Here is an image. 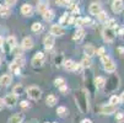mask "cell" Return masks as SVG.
Instances as JSON below:
<instances>
[{
  "mask_svg": "<svg viewBox=\"0 0 124 123\" xmlns=\"http://www.w3.org/2000/svg\"><path fill=\"white\" fill-rule=\"evenodd\" d=\"M81 66L82 68H90L91 66V64H92V62H91V58H88V57H84V59L81 60Z\"/></svg>",
  "mask_w": 124,
  "mask_h": 123,
  "instance_id": "obj_28",
  "label": "cell"
},
{
  "mask_svg": "<svg viewBox=\"0 0 124 123\" xmlns=\"http://www.w3.org/2000/svg\"><path fill=\"white\" fill-rule=\"evenodd\" d=\"M54 85H55L57 87H60V86L65 85V79H63V78H57V79L54 80Z\"/></svg>",
  "mask_w": 124,
  "mask_h": 123,
  "instance_id": "obj_32",
  "label": "cell"
},
{
  "mask_svg": "<svg viewBox=\"0 0 124 123\" xmlns=\"http://www.w3.org/2000/svg\"><path fill=\"white\" fill-rule=\"evenodd\" d=\"M120 102V100H119V97L117 96V95H113V96H111V98H109V105H113V106H117V105Z\"/></svg>",
  "mask_w": 124,
  "mask_h": 123,
  "instance_id": "obj_31",
  "label": "cell"
},
{
  "mask_svg": "<svg viewBox=\"0 0 124 123\" xmlns=\"http://www.w3.org/2000/svg\"><path fill=\"white\" fill-rule=\"evenodd\" d=\"M88 11H90L91 15L97 16V15L102 11V9H101V5H100L98 3H92V4L90 5V9H88Z\"/></svg>",
  "mask_w": 124,
  "mask_h": 123,
  "instance_id": "obj_16",
  "label": "cell"
},
{
  "mask_svg": "<svg viewBox=\"0 0 124 123\" xmlns=\"http://www.w3.org/2000/svg\"><path fill=\"white\" fill-rule=\"evenodd\" d=\"M27 95H28L30 98L37 101V100H39L42 97V90L39 89L38 86H30L27 89Z\"/></svg>",
  "mask_w": 124,
  "mask_h": 123,
  "instance_id": "obj_4",
  "label": "cell"
},
{
  "mask_svg": "<svg viewBox=\"0 0 124 123\" xmlns=\"http://www.w3.org/2000/svg\"><path fill=\"white\" fill-rule=\"evenodd\" d=\"M66 19H68V12H65V14L60 17V20H59V25H63V24L66 21Z\"/></svg>",
  "mask_w": 124,
  "mask_h": 123,
  "instance_id": "obj_39",
  "label": "cell"
},
{
  "mask_svg": "<svg viewBox=\"0 0 124 123\" xmlns=\"http://www.w3.org/2000/svg\"><path fill=\"white\" fill-rule=\"evenodd\" d=\"M32 5H30V4H23L22 6H21V14L22 15H25V16H31L32 15Z\"/></svg>",
  "mask_w": 124,
  "mask_h": 123,
  "instance_id": "obj_19",
  "label": "cell"
},
{
  "mask_svg": "<svg viewBox=\"0 0 124 123\" xmlns=\"http://www.w3.org/2000/svg\"><path fill=\"white\" fill-rule=\"evenodd\" d=\"M95 85H96L97 89H103L104 85H106V79L103 76H97L95 79Z\"/></svg>",
  "mask_w": 124,
  "mask_h": 123,
  "instance_id": "obj_22",
  "label": "cell"
},
{
  "mask_svg": "<svg viewBox=\"0 0 124 123\" xmlns=\"http://www.w3.org/2000/svg\"><path fill=\"white\" fill-rule=\"evenodd\" d=\"M3 44H4V38H3L1 36H0V48L3 47Z\"/></svg>",
  "mask_w": 124,
  "mask_h": 123,
  "instance_id": "obj_46",
  "label": "cell"
},
{
  "mask_svg": "<svg viewBox=\"0 0 124 123\" xmlns=\"http://www.w3.org/2000/svg\"><path fill=\"white\" fill-rule=\"evenodd\" d=\"M102 115H112L117 111V106H113V105H103V106L100 108Z\"/></svg>",
  "mask_w": 124,
  "mask_h": 123,
  "instance_id": "obj_11",
  "label": "cell"
},
{
  "mask_svg": "<svg viewBox=\"0 0 124 123\" xmlns=\"http://www.w3.org/2000/svg\"><path fill=\"white\" fill-rule=\"evenodd\" d=\"M33 46H34V42H33V40H32L31 37H25V38L22 40L21 47H22L23 49H26V50L32 49V48H33Z\"/></svg>",
  "mask_w": 124,
  "mask_h": 123,
  "instance_id": "obj_15",
  "label": "cell"
},
{
  "mask_svg": "<svg viewBox=\"0 0 124 123\" xmlns=\"http://www.w3.org/2000/svg\"><path fill=\"white\" fill-rule=\"evenodd\" d=\"M84 37H85V31H84L82 28H78V31L74 33V36H73V40L79 42V41H81Z\"/></svg>",
  "mask_w": 124,
  "mask_h": 123,
  "instance_id": "obj_21",
  "label": "cell"
},
{
  "mask_svg": "<svg viewBox=\"0 0 124 123\" xmlns=\"http://www.w3.org/2000/svg\"><path fill=\"white\" fill-rule=\"evenodd\" d=\"M44 62H46L44 53H43V52H37V53L34 54V57L32 58L31 64H32L33 68H41V66H43Z\"/></svg>",
  "mask_w": 124,
  "mask_h": 123,
  "instance_id": "obj_3",
  "label": "cell"
},
{
  "mask_svg": "<svg viewBox=\"0 0 124 123\" xmlns=\"http://www.w3.org/2000/svg\"><path fill=\"white\" fill-rule=\"evenodd\" d=\"M119 100H120L122 102H124V91L120 94V96H119Z\"/></svg>",
  "mask_w": 124,
  "mask_h": 123,
  "instance_id": "obj_45",
  "label": "cell"
},
{
  "mask_svg": "<svg viewBox=\"0 0 124 123\" xmlns=\"http://www.w3.org/2000/svg\"><path fill=\"white\" fill-rule=\"evenodd\" d=\"M47 10H48V5H47V3H44V1H39L38 5H37V11L41 12V14H43V12L47 11Z\"/></svg>",
  "mask_w": 124,
  "mask_h": 123,
  "instance_id": "obj_27",
  "label": "cell"
},
{
  "mask_svg": "<svg viewBox=\"0 0 124 123\" xmlns=\"http://www.w3.org/2000/svg\"><path fill=\"white\" fill-rule=\"evenodd\" d=\"M12 81V78L10 74H3L1 76H0V86H3V87H6L11 84Z\"/></svg>",
  "mask_w": 124,
  "mask_h": 123,
  "instance_id": "obj_13",
  "label": "cell"
},
{
  "mask_svg": "<svg viewBox=\"0 0 124 123\" xmlns=\"http://www.w3.org/2000/svg\"><path fill=\"white\" fill-rule=\"evenodd\" d=\"M57 102H58V98H57L55 95H48L47 98H46V103H47V106H49V107L55 106Z\"/></svg>",
  "mask_w": 124,
  "mask_h": 123,
  "instance_id": "obj_18",
  "label": "cell"
},
{
  "mask_svg": "<svg viewBox=\"0 0 124 123\" xmlns=\"http://www.w3.org/2000/svg\"><path fill=\"white\" fill-rule=\"evenodd\" d=\"M81 123H92V121H91V119H88V118H85V119L81 121Z\"/></svg>",
  "mask_w": 124,
  "mask_h": 123,
  "instance_id": "obj_44",
  "label": "cell"
},
{
  "mask_svg": "<svg viewBox=\"0 0 124 123\" xmlns=\"http://www.w3.org/2000/svg\"><path fill=\"white\" fill-rule=\"evenodd\" d=\"M68 6H69V9L71 10L74 14H79V12H80V9H79L78 5H75V4H69Z\"/></svg>",
  "mask_w": 124,
  "mask_h": 123,
  "instance_id": "obj_35",
  "label": "cell"
},
{
  "mask_svg": "<svg viewBox=\"0 0 124 123\" xmlns=\"http://www.w3.org/2000/svg\"><path fill=\"white\" fill-rule=\"evenodd\" d=\"M23 91H25V87H23L21 84H17L16 86H14V89H12V94H14V95H16V96L22 95V94H23Z\"/></svg>",
  "mask_w": 124,
  "mask_h": 123,
  "instance_id": "obj_23",
  "label": "cell"
},
{
  "mask_svg": "<svg viewBox=\"0 0 124 123\" xmlns=\"http://www.w3.org/2000/svg\"><path fill=\"white\" fill-rule=\"evenodd\" d=\"M76 101L79 102L78 105H79V107L82 112H86L88 110V95H87V91L85 89H82L81 94L78 95Z\"/></svg>",
  "mask_w": 124,
  "mask_h": 123,
  "instance_id": "obj_1",
  "label": "cell"
},
{
  "mask_svg": "<svg viewBox=\"0 0 124 123\" xmlns=\"http://www.w3.org/2000/svg\"><path fill=\"white\" fill-rule=\"evenodd\" d=\"M14 63H16L17 65H20V66H22V65L25 64V59H23V58H22L21 56H19V57H16V58H15Z\"/></svg>",
  "mask_w": 124,
  "mask_h": 123,
  "instance_id": "obj_33",
  "label": "cell"
},
{
  "mask_svg": "<svg viewBox=\"0 0 124 123\" xmlns=\"http://www.w3.org/2000/svg\"><path fill=\"white\" fill-rule=\"evenodd\" d=\"M57 113H58V116L59 117H66L68 116V113H69V111H68V108L65 107V106H59L58 108H57Z\"/></svg>",
  "mask_w": 124,
  "mask_h": 123,
  "instance_id": "obj_25",
  "label": "cell"
},
{
  "mask_svg": "<svg viewBox=\"0 0 124 123\" xmlns=\"http://www.w3.org/2000/svg\"><path fill=\"white\" fill-rule=\"evenodd\" d=\"M42 16H43V20L44 21H52L53 19H54V11H52V10H47V11H44L43 14H42Z\"/></svg>",
  "mask_w": 124,
  "mask_h": 123,
  "instance_id": "obj_20",
  "label": "cell"
},
{
  "mask_svg": "<svg viewBox=\"0 0 124 123\" xmlns=\"http://www.w3.org/2000/svg\"><path fill=\"white\" fill-rule=\"evenodd\" d=\"M101 62H102L103 68H104V70H106L107 73H114V72H116V69H117L116 63H114V60H113L109 56H107V54L102 56V57H101Z\"/></svg>",
  "mask_w": 124,
  "mask_h": 123,
  "instance_id": "obj_2",
  "label": "cell"
},
{
  "mask_svg": "<svg viewBox=\"0 0 124 123\" xmlns=\"http://www.w3.org/2000/svg\"><path fill=\"white\" fill-rule=\"evenodd\" d=\"M96 56H100V57H102V56H104L106 54V48L104 47H100L97 50H96Z\"/></svg>",
  "mask_w": 124,
  "mask_h": 123,
  "instance_id": "obj_36",
  "label": "cell"
},
{
  "mask_svg": "<svg viewBox=\"0 0 124 123\" xmlns=\"http://www.w3.org/2000/svg\"><path fill=\"white\" fill-rule=\"evenodd\" d=\"M116 119H117V121H119V122L124 121V113H122V112H118V113L116 115Z\"/></svg>",
  "mask_w": 124,
  "mask_h": 123,
  "instance_id": "obj_38",
  "label": "cell"
},
{
  "mask_svg": "<svg viewBox=\"0 0 124 123\" xmlns=\"http://www.w3.org/2000/svg\"><path fill=\"white\" fill-rule=\"evenodd\" d=\"M65 32H66V30L62 26V25H53L52 27H50V34H53L54 37H62V36H64L65 34Z\"/></svg>",
  "mask_w": 124,
  "mask_h": 123,
  "instance_id": "obj_6",
  "label": "cell"
},
{
  "mask_svg": "<svg viewBox=\"0 0 124 123\" xmlns=\"http://www.w3.org/2000/svg\"><path fill=\"white\" fill-rule=\"evenodd\" d=\"M20 106H21L22 108H26V107H28V106H30V103H28V101L23 100V101H21V102H20Z\"/></svg>",
  "mask_w": 124,
  "mask_h": 123,
  "instance_id": "obj_42",
  "label": "cell"
},
{
  "mask_svg": "<svg viewBox=\"0 0 124 123\" xmlns=\"http://www.w3.org/2000/svg\"><path fill=\"white\" fill-rule=\"evenodd\" d=\"M111 6H112V11L114 14H120L124 9V1L123 0H113Z\"/></svg>",
  "mask_w": 124,
  "mask_h": 123,
  "instance_id": "obj_10",
  "label": "cell"
},
{
  "mask_svg": "<svg viewBox=\"0 0 124 123\" xmlns=\"http://www.w3.org/2000/svg\"><path fill=\"white\" fill-rule=\"evenodd\" d=\"M16 46H17V40H16L15 36H9V37L6 38V43L3 44V47H5V52L12 50Z\"/></svg>",
  "mask_w": 124,
  "mask_h": 123,
  "instance_id": "obj_8",
  "label": "cell"
},
{
  "mask_svg": "<svg viewBox=\"0 0 124 123\" xmlns=\"http://www.w3.org/2000/svg\"><path fill=\"white\" fill-rule=\"evenodd\" d=\"M84 53L86 54V57L91 58L93 56H96V48L92 46V44H86L84 47Z\"/></svg>",
  "mask_w": 124,
  "mask_h": 123,
  "instance_id": "obj_14",
  "label": "cell"
},
{
  "mask_svg": "<svg viewBox=\"0 0 124 123\" xmlns=\"http://www.w3.org/2000/svg\"><path fill=\"white\" fill-rule=\"evenodd\" d=\"M16 1H17V0H5V5L9 8V6H11V5H15Z\"/></svg>",
  "mask_w": 124,
  "mask_h": 123,
  "instance_id": "obj_40",
  "label": "cell"
},
{
  "mask_svg": "<svg viewBox=\"0 0 124 123\" xmlns=\"http://www.w3.org/2000/svg\"><path fill=\"white\" fill-rule=\"evenodd\" d=\"M70 1H71V0H70ZM73 1H75V0H73Z\"/></svg>",
  "mask_w": 124,
  "mask_h": 123,
  "instance_id": "obj_50",
  "label": "cell"
},
{
  "mask_svg": "<svg viewBox=\"0 0 124 123\" xmlns=\"http://www.w3.org/2000/svg\"><path fill=\"white\" fill-rule=\"evenodd\" d=\"M102 37L104 40V42H107V43H111L114 41L116 38V32L113 28L111 27H104L103 31H102Z\"/></svg>",
  "mask_w": 124,
  "mask_h": 123,
  "instance_id": "obj_5",
  "label": "cell"
},
{
  "mask_svg": "<svg viewBox=\"0 0 124 123\" xmlns=\"http://www.w3.org/2000/svg\"><path fill=\"white\" fill-rule=\"evenodd\" d=\"M28 123H38V121H37V119H31Z\"/></svg>",
  "mask_w": 124,
  "mask_h": 123,
  "instance_id": "obj_48",
  "label": "cell"
},
{
  "mask_svg": "<svg viewBox=\"0 0 124 123\" xmlns=\"http://www.w3.org/2000/svg\"><path fill=\"white\" fill-rule=\"evenodd\" d=\"M10 72L15 75H20V72H21V66L20 65H17L16 63H11L10 64Z\"/></svg>",
  "mask_w": 124,
  "mask_h": 123,
  "instance_id": "obj_24",
  "label": "cell"
},
{
  "mask_svg": "<svg viewBox=\"0 0 124 123\" xmlns=\"http://www.w3.org/2000/svg\"><path fill=\"white\" fill-rule=\"evenodd\" d=\"M59 90H60V92H66L68 91V87H66V85H63V86L59 87Z\"/></svg>",
  "mask_w": 124,
  "mask_h": 123,
  "instance_id": "obj_43",
  "label": "cell"
},
{
  "mask_svg": "<svg viewBox=\"0 0 124 123\" xmlns=\"http://www.w3.org/2000/svg\"><path fill=\"white\" fill-rule=\"evenodd\" d=\"M0 64H1V58H0Z\"/></svg>",
  "mask_w": 124,
  "mask_h": 123,
  "instance_id": "obj_49",
  "label": "cell"
},
{
  "mask_svg": "<svg viewBox=\"0 0 124 123\" xmlns=\"http://www.w3.org/2000/svg\"><path fill=\"white\" fill-rule=\"evenodd\" d=\"M74 25H76V26H84V24H82V17H76V19L74 20Z\"/></svg>",
  "mask_w": 124,
  "mask_h": 123,
  "instance_id": "obj_37",
  "label": "cell"
},
{
  "mask_svg": "<svg viewBox=\"0 0 124 123\" xmlns=\"http://www.w3.org/2000/svg\"><path fill=\"white\" fill-rule=\"evenodd\" d=\"M55 3L59 6H68L70 4V0H55Z\"/></svg>",
  "mask_w": 124,
  "mask_h": 123,
  "instance_id": "obj_34",
  "label": "cell"
},
{
  "mask_svg": "<svg viewBox=\"0 0 124 123\" xmlns=\"http://www.w3.org/2000/svg\"><path fill=\"white\" fill-rule=\"evenodd\" d=\"M46 123H48V122H46Z\"/></svg>",
  "mask_w": 124,
  "mask_h": 123,
  "instance_id": "obj_51",
  "label": "cell"
},
{
  "mask_svg": "<svg viewBox=\"0 0 124 123\" xmlns=\"http://www.w3.org/2000/svg\"><path fill=\"white\" fill-rule=\"evenodd\" d=\"M63 64H64V68H65L66 70H69V72H75V65H76V63H75L74 60L68 59V60H64Z\"/></svg>",
  "mask_w": 124,
  "mask_h": 123,
  "instance_id": "obj_17",
  "label": "cell"
},
{
  "mask_svg": "<svg viewBox=\"0 0 124 123\" xmlns=\"http://www.w3.org/2000/svg\"><path fill=\"white\" fill-rule=\"evenodd\" d=\"M97 19H98V21L100 22H107L109 19H108V15H107V12H104V11H101L98 15H97Z\"/></svg>",
  "mask_w": 124,
  "mask_h": 123,
  "instance_id": "obj_26",
  "label": "cell"
},
{
  "mask_svg": "<svg viewBox=\"0 0 124 123\" xmlns=\"http://www.w3.org/2000/svg\"><path fill=\"white\" fill-rule=\"evenodd\" d=\"M54 43H55V37L50 33L47 34V36L44 37V40H43V46L47 50H50L53 48V46H54Z\"/></svg>",
  "mask_w": 124,
  "mask_h": 123,
  "instance_id": "obj_9",
  "label": "cell"
},
{
  "mask_svg": "<svg viewBox=\"0 0 124 123\" xmlns=\"http://www.w3.org/2000/svg\"><path fill=\"white\" fill-rule=\"evenodd\" d=\"M23 119H25V115L23 113H15V115L9 117L8 123H22Z\"/></svg>",
  "mask_w": 124,
  "mask_h": 123,
  "instance_id": "obj_12",
  "label": "cell"
},
{
  "mask_svg": "<svg viewBox=\"0 0 124 123\" xmlns=\"http://www.w3.org/2000/svg\"><path fill=\"white\" fill-rule=\"evenodd\" d=\"M31 28H32V31H33V32H41V31H42V28H43V26H42V24H41V22H33Z\"/></svg>",
  "mask_w": 124,
  "mask_h": 123,
  "instance_id": "obj_30",
  "label": "cell"
},
{
  "mask_svg": "<svg viewBox=\"0 0 124 123\" xmlns=\"http://www.w3.org/2000/svg\"><path fill=\"white\" fill-rule=\"evenodd\" d=\"M3 106H4V101H3V98H0V110L3 108Z\"/></svg>",
  "mask_w": 124,
  "mask_h": 123,
  "instance_id": "obj_47",
  "label": "cell"
},
{
  "mask_svg": "<svg viewBox=\"0 0 124 123\" xmlns=\"http://www.w3.org/2000/svg\"><path fill=\"white\" fill-rule=\"evenodd\" d=\"M3 101H4L5 106H8V107H15L16 105H17V96L14 95V94H8L3 98Z\"/></svg>",
  "mask_w": 124,
  "mask_h": 123,
  "instance_id": "obj_7",
  "label": "cell"
},
{
  "mask_svg": "<svg viewBox=\"0 0 124 123\" xmlns=\"http://www.w3.org/2000/svg\"><path fill=\"white\" fill-rule=\"evenodd\" d=\"M82 24H84V26L85 25H90L91 24V19L90 17H82Z\"/></svg>",
  "mask_w": 124,
  "mask_h": 123,
  "instance_id": "obj_41",
  "label": "cell"
},
{
  "mask_svg": "<svg viewBox=\"0 0 124 123\" xmlns=\"http://www.w3.org/2000/svg\"><path fill=\"white\" fill-rule=\"evenodd\" d=\"M0 16L1 17H9L10 16V10L8 6H0Z\"/></svg>",
  "mask_w": 124,
  "mask_h": 123,
  "instance_id": "obj_29",
  "label": "cell"
}]
</instances>
